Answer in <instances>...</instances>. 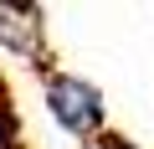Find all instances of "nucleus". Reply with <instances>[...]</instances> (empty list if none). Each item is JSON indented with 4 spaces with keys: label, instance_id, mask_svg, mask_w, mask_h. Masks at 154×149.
I'll list each match as a JSON object with an SVG mask.
<instances>
[{
    "label": "nucleus",
    "instance_id": "nucleus-1",
    "mask_svg": "<svg viewBox=\"0 0 154 149\" xmlns=\"http://www.w3.org/2000/svg\"><path fill=\"white\" fill-rule=\"evenodd\" d=\"M46 108L67 134L98 139L103 134V93L82 77H67V72H46Z\"/></svg>",
    "mask_w": 154,
    "mask_h": 149
},
{
    "label": "nucleus",
    "instance_id": "nucleus-2",
    "mask_svg": "<svg viewBox=\"0 0 154 149\" xmlns=\"http://www.w3.org/2000/svg\"><path fill=\"white\" fill-rule=\"evenodd\" d=\"M0 41L11 51L31 57L36 67H46V41H41V21L36 11H16V5H0Z\"/></svg>",
    "mask_w": 154,
    "mask_h": 149
},
{
    "label": "nucleus",
    "instance_id": "nucleus-3",
    "mask_svg": "<svg viewBox=\"0 0 154 149\" xmlns=\"http://www.w3.org/2000/svg\"><path fill=\"white\" fill-rule=\"evenodd\" d=\"M88 149H134V144H128L123 134H108V129H103V134H98V139H93Z\"/></svg>",
    "mask_w": 154,
    "mask_h": 149
}]
</instances>
